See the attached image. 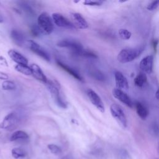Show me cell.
Returning <instances> with one entry per match:
<instances>
[{"label":"cell","mask_w":159,"mask_h":159,"mask_svg":"<svg viewBox=\"0 0 159 159\" xmlns=\"http://www.w3.org/2000/svg\"><path fill=\"white\" fill-rule=\"evenodd\" d=\"M143 47L125 48L122 49L117 55V60L121 63H127L134 60L143 52Z\"/></svg>","instance_id":"1"},{"label":"cell","mask_w":159,"mask_h":159,"mask_svg":"<svg viewBox=\"0 0 159 159\" xmlns=\"http://www.w3.org/2000/svg\"><path fill=\"white\" fill-rule=\"evenodd\" d=\"M37 24L41 33L43 34L50 35L54 30V24L52 19L46 12H43L39 16Z\"/></svg>","instance_id":"2"},{"label":"cell","mask_w":159,"mask_h":159,"mask_svg":"<svg viewBox=\"0 0 159 159\" xmlns=\"http://www.w3.org/2000/svg\"><path fill=\"white\" fill-rule=\"evenodd\" d=\"M45 84L50 93L53 101L56 103V104L62 109L67 108V103L61 98L58 87L55 84V83H54V82L52 81L51 80H47Z\"/></svg>","instance_id":"3"},{"label":"cell","mask_w":159,"mask_h":159,"mask_svg":"<svg viewBox=\"0 0 159 159\" xmlns=\"http://www.w3.org/2000/svg\"><path fill=\"white\" fill-rule=\"evenodd\" d=\"M110 112L112 117L123 128H126L127 120L122 109L116 104H112L110 106Z\"/></svg>","instance_id":"4"},{"label":"cell","mask_w":159,"mask_h":159,"mask_svg":"<svg viewBox=\"0 0 159 159\" xmlns=\"http://www.w3.org/2000/svg\"><path fill=\"white\" fill-rule=\"evenodd\" d=\"M57 45L59 47L68 48L72 50L73 53L78 55H80L84 49L82 44L80 42L74 39H63L59 41Z\"/></svg>","instance_id":"5"},{"label":"cell","mask_w":159,"mask_h":159,"mask_svg":"<svg viewBox=\"0 0 159 159\" xmlns=\"http://www.w3.org/2000/svg\"><path fill=\"white\" fill-rule=\"evenodd\" d=\"M27 46L28 48L34 53L37 55L38 56L40 57L44 60L47 61H50V57L48 52L39 43L35 42L34 40H29L26 42Z\"/></svg>","instance_id":"6"},{"label":"cell","mask_w":159,"mask_h":159,"mask_svg":"<svg viewBox=\"0 0 159 159\" xmlns=\"http://www.w3.org/2000/svg\"><path fill=\"white\" fill-rule=\"evenodd\" d=\"M19 122L18 116L14 112H10L7 114L1 124L2 129L11 130L16 127Z\"/></svg>","instance_id":"7"},{"label":"cell","mask_w":159,"mask_h":159,"mask_svg":"<svg viewBox=\"0 0 159 159\" xmlns=\"http://www.w3.org/2000/svg\"><path fill=\"white\" fill-rule=\"evenodd\" d=\"M52 19L53 24L61 28L68 29H76L73 23L70 21L66 17L63 16L60 13H53L52 15Z\"/></svg>","instance_id":"8"},{"label":"cell","mask_w":159,"mask_h":159,"mask_svg":"<svg viewBox=\"0 0 159 159\" xmlns=\"http://www.w3.org/2000/svg\"><path fill=\"white\" fill-rule=\"evenodd\" d=\"M87 96L91 101V102L93 104V106H94L98 110H99L101 112L103 113L105 111V107L104 103L101 100L99 96L93 89H88L86 92Z\"/></svg>","instance_id":"9"},{"label":"cell","mask_w":159,"mask_h":159,"mask_svg":"<svg viewBox=\"0 0 159 159\" xmlns=\"http://www.w3.org/2000/svg\"><path fill=\"white\" fill-rule=\"evenodd\" d=\"M112 95L116 99L120 101L126 106L130 108L133 107V102L131 99L124 91L117 88H114L112 90Z\"/></svg>","instance_id":"10"},{"label":"cell","mask_w":159,"mask_h":159,"mask_svg":"<svg viewBox=\"0 0 159 159\" xmlns=\"http://www.w3.org/2000/svg\"><path fill=\"white\" fill-rule=\"evenodd\" d=\"M114 79L116 88L121 90H128L129 83L126 77L119 71H116L114 73Z\"/></svg>","instance_id":"11"},{"label":"cell","mask_w":159,"mask_h":159,"mask_svg":"<svg viewBox=\"0 0 159 159\" xmlns=\"http://www.w3.org/2000/svg\"><path fill=\"white\" fill-rule=\"evenodd\" d=\"M153 64V55H147L143 58L139 64L140 70L144 73L150 74L152 71Z\"/></svg>","instance_id":"12"},{"label":"cell","mask_w":159,"mask_h":159,"mask_svg":"<svg viewBox=\"0 0 159 159\" xmlns=\"http://www.w3.org/2000/svg\"><path fill=\"white\" fill-rule=\"evenodd\" d=\"M30 68L31 69L32 75L37 80L40 81V82H42L43 83L45 84L47 81V78L43 73V71L42 70L41 68L37 64L33 63L31 64L30 66Z\"/></svg>","instance_id":"13"},{"label":"cell","mask_w":159,"mask_h":159,"mask_svg":"<svg viewBox=\"0 0 159 159\" xmlns=\"http://www.w3.org/2000/svg\"><path fill=\"white\" fill-rule=\"evenodd\" d=\"M71 17L74 21V25L80 29H86L88 27V24L81 14L78 12L71 13Z\"/></svg>","instance_id":"14"},{"label":"cell","mask_w":159,"mask_h":159,"mask_svg":"<svg viewBox=\"0 0 159 159\" xmlns=\"http://www.w3.org/2000/svg\"><path fill=\"white\" fill-rule=\"evenodd\" d=\"M7 53L11 59L14 62H16L17 64L27 65L28 60L24 55H22L21 53L17 52L16 50L10 49L8 51Z\"/></svg>","instance_id":"15"},{"label":"cell","mask_w":159,"mask_h":159,"mask_svg":"<svg viewBox=\"0 0 159 159\" xmlns=\"http://www.w3.org/2000/svg\"><path fill=\"white\" fill-rule=\"evenodd\" d=\"M57 65L60 66L62 69H63V70L66 71L68 73H69L70 75H71L73 78H75V79H76L78 81H83V78L82 76L80 75V74L76 71L75 69H73V68H71V66L67 65L66 64L63 63V62H61L60 60H57Z\"/></svg>","instance_id":"16"},{"label":"cell","mask_w":159,"mask_h":159,"mask_svg":"<svg viewBox=\"0 0 159 159\" xmlns=\"http://www.w3.org/2000/svg\"><path fill=\"white\" fill-rule=\"evenodd\" d=\"M11 37L12 40L19 46H22L25 43V36L20 31L17 29H13L11 30Z\"/></svg>","instance_id":"17"},{"label":"cell","mask_w":159,"mask_h":159,"mask_svg":"<svg viewBox=\"0 0 159 159\" xmlns=\"http://www.w3.org/2000/svg\"><path fill=\"white\" fill-rule=\"evenodd\" d=\"M135 109L138 116L142 120H145L148 116L149 112L147 108L140 102L135 103Z\"/></svg>","instance_id":"18"},{"label":"cell","mask_w":159,"mask_h":159,"mask_svg":"<svg viewBox=\"0 0 159 159\" xmlns=\"http://www.w3.org/2000/svg\"><path fill=\"white\" fill-rule=\"evenodd\" d=\"M29 138L28 134L23 130H17L12 133L11 135L10 140L16 141L17 140H25Z\"/></svg>","instance_id":"19"},{"label":"cell","mask_w":159,"mask_h":159,"mask_svg":"<svg viewBox=\"0 0 159 159\" xmlns=\"http://www.w3.org/2000/svg\"><path fill=\"white\" fill-rule=\"evenodd\" d=\"M147 78L146 75L142 72L139 73L134 79V84L138 87H142L144 84L147 82Z\"/></svg>","instance_id":"20"},{"label":"cell","mask_w":159,"mask_h":159,"mask_svg":"<svg viewBox=\"0 0 159 159\" xmlns=\"http://www.w3.org/2000/svg\"><path fill=\"white\" fill-rule=\"evenodd\" d=\"M14 68L17 71H18L24 75H27V76L32 75L31 69H30V66H29L28 65L17 64L14 66Z\"/></svg>","instance_id":"21"},{"label":"cell","mask_w":159,"mask_h":159,"mask_svg":"<svg viewBox=\"0 0 159 159\" xmlns=\"http://www.w3.org/2000/svg\"><path fill=\"white\" fill-rule=\"evenodd\" d=\"M11 154L14 158L15 159H19L21 158H24L26 155V153L24 150H23L21 148L16 147L12 149L11 150Z\"/></svg>","instance_id":"22"},{"label":"cell","mask_w":159,"mask_h":159,"mask_svg":"<svg viewBox=\"0 0 159 159\" xmlns=\"http://www.w3.org/2000/svg\"><path fill=\"white\" fill-rule=\"evenodd\" d=\"M1 87L3 90L5 91H11L16 89V84L10 80H5L1 84Z\"/></svg>","instance_id":"23"},{"label":"cell","mask_w":159,"mask_h":159,"mask_svg":"<svg viewBox=\"0 0 159 159\" xmlns=\"http://www.w3.org/2000/svg\"><path fill=\"white\" fill-rule=\"evenodd\" d=\"M120 37L123 40H129L132 36V33L126 29H120L118 31Z\"/></svg>","instance_id":"24"},{"label":"cell","mask_w":159,"mask_h":159,"mask_svg":"<svg viewBox=\"0 0 159 159\" xmlns=\"http://www.w3.org/2000/svg\"><path fill=\"white\" fill-rule=\"evenodd\" d=\"M47 148L50 151V152L54 155H58V154L60 153L61 152V150L60 148V147H58V145L53 144V143L48 144L47 145Z\"/></svg>","instance_id":"25"},{"label":"cell","mask_w":159,"mask_h":159,"mask_svg":"<svg viewBox=\"0 0 159 159\" xmlns=\"http://www.w3.org/2000/svg\"><path fill=\"white\" fill-rule=\"evenodd\" d=\"M80 55L86 57L88 58H98V56L94 52H93L92 51L88 50H86V49H83V50L81 52Z\"/></svg>","instance_id":"26"},{"label":"cell","mask_w":159,"mask_h":159,"mask_svg":"<svg viewBox=\"0 0 159 159\" xmlns=\"http://www.w3.org/2000/svg\"><path fill=\"white\" fill-rule=\"evenodd\" d=\"M102 3V1H92V0H86L83 2V4L86 6H99Z\"/></svg>","instance_id":"27"},{"label":"cell","mask_w":159,"mask_h":159,"mask_svg":"<svg viewBox=\"0 0 159 159\" xmlns=\"http://www.w3.org/2000/svg\"><path fill=\"white\" fill-rule=\"evenodd\" d=\"M92 75L98 80H104V76L100 72V71H98L97 70H93L91 71Z\"/></svg>","instance_id":"28"},{"label":"cell","mask_w":159,"mask_h":159,"mask_svg":"<svg viewBox=\"0 0 159 159\" xmlns=\"http://www.w3.org/2000/svg\"><path fill=\"white\" fill-rule=\"evenodd\" d=\"M158 1H155L149 3L147 6V9L148 11H153V10H155L158 7Z\"/></svg>","instance_id":"29"},{"label":"cell","mask_w":159,"mask_h":159,"mask_svg":"<svg viewBox=\"0 0 159 159\" xmlns=\"http://www.w3.org/2000/svg\"><path fill=\"white\" fill-rule=\"evenodd\" d=\"M118 156L120 159H127L129 158L128 152L124 149H122V150H119Z\"/></svg>","instance_id":"30"},{"label":"cell","mask_w":159,"mask_h":159,"mask_svg":"<svg viewBox=\"0 0 159 159\" xmlns=\"http://www.w3.org/2000/svg\"><path fill=\"white\" fill-rule=\"evenodd\" d=\"M31 32H32V34L34 36H37V35H39V33H41L38 26H33L31 29Z\"/></svg>","instance_id":"31"},{"label":"cell","mask_w":159,"mask_h":159,"mask_svg":"<svg viewBox=\"0 0 159 159\" xmlns=\"http://www.w3.org/2000/svg\"><path fill=\"white\" fill-rule=\"evenodd\" d=\"M0 64L5 66H8L7 61L3 56H0Z\"/></svg>","instance_id":"32"},{"label":"cell","mask_w":159,"mask_h":159,"mask_svg":"<svg viewBox=\"0 0 159 159\" xmlns=\"http://www.w3.org/2000/svg\"><path fill=\"white\" fill-rule=\"evenodd\" d=\"M9 79V76L7 73L2 72V71H0V80H8Z\"/></svg>","instance_id":"33"},{"label":"cell","mask_w":159,"mask_h":159,"mask_svg":"<svg viewBox=\"0 0 159 159\" xmlns=\"http://www.w3.org/2000/svg\"><path fill=\"white\" fill-rule=\"evenodd\" d=\"M155 97H156L157 99H158V90H157V91L155 93Z\"/></svg>","instance_id":"34"},{"label":"cell","mask_w":159,"mask_h":159,"mask_svg":"<svg viewBox=\"0 0 159 159\" xmlns=\"http://www.w3.org/2000/svg\"><path fill=\"white\" fill-rule=\"evenodd\" d=\"M3 21H4L3 17H2V16H1V14H0V23H2V22H3Z\"/></svg>","instance_id":"35"}]
</instances>
